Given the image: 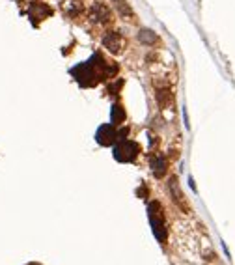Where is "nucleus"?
I'll list each match as a JSON object with an SVG mask.
<instances>
[{
  "mask_svg": "<svg viewBox=\"0 0 235 265\" xmlns=\"http://www.w3.org/2000/svg\"><path fill=\"white\" fill-rule=\"evenodd\" d=\"M86 13H88V19H90L93 24H99V26H108V24L114 23V13L110 6H106L105 2H101V0H95V2H91L90 8L86 9Z\"/></svg>",
  "mask_w": 235,
  "mask_h": 265,
  "instance_id": "obj_1",
  "label": "nucleus"
},
{
  "mask_svg": "<svg viewBox=\"0 0 235 265\" xmlns=\"http://www.w3.org/2000/svg\"><path fill=\"white\" fill-rule=\"evenodd\" d=\"M101 43H103V47L114 56L122 55L123 51H125V47H127L125 38L116 30H106L105 34H103V38H101Z\"/></svg>",
  "mask_w": 235,
  "mask_h": 265,
  "instance_id": "obj_2",
  "label": "nucleus"
},
{
  "mask_svg": "<svg viewBox=\"0 0 235 265\" xmlns=\"http://www.w3.org/2000/svg\"><path fill=\"white\" fill-rule=\"evenodd\" d=\"M140 153V146L133 140H122L116 148H114V157L122 163H131L135 161L137 155Z\"/></svg>",
  "mask_w": 235,
  "mask_h": 265,
  "instance_id": "obj_3",
  "label": "nucleus"
},
{
  "mask_svg": "<svg viewBox=\"0 0 235 265\" xmlns=\"http://www.w3.org/2000/svg\"><path fill=\"white\" fill-rule=\"evenodd\" d=\"M160 211V203L159 202H152L150 203V220H152L153 226V234L157 235L159 241H164L166 239V232H164V220H162V215Z\"/></svg>",
  "mask_w": 235,
  "mask_h": 265,
  "instance_id": "obj_4",
  "label": "nucleus"
},
{
  "mask_svg": "<svg viewBox=\"0 0 235 265\" xmlns=\"http://www.w3.org/2000/svg\"><path fill=\"white\" fill-rule=\"evenodd\" d=\"M62 11L69 17V19H77L86 13V6L82 0H64L62 2Z\"/></svg>",
  "mask_w": 235,
  "mask_h": 265,
  "instance_id": "obj_5",
  "label": "nucleus"
},
{
  "mask_svg": "<svg viewBox=\"0 0 235 265\" xmlns=\"http://www.w3.org/2000/svg\"><path fill=\"white\" fill-rule=\"evenodd\" d=\"M155 99H157L160 109H172L175 105L174 92H172L168 86H162V88H157V90H155Z\"/></svg>",
  "mask_w": 235,
  "mask_h": 265,
  "instance_id": "obj_6",
  "label": "nucleus"
},
{
  "mask_svg": "<svg viewBox=\"0 0 235 265\" xmlns=\"http://www.w3.org/2000/svg\"><path fill=\"white\" fill-rule=\"evenodd\" d=\"M168 191H170V195H172V200H174V202L177 203V205H179L183 211H189L187 200L183 198V193H181L179 183H177V180H175V178H170V181H168Z\"/></svg>",
  "mask_w": 235,
  "mask_h": 265,
  "instance_id": "obj_7",
  "label": "nucleus"
},
{
  "mask_svg": "<svg viewBox=\"0 0 235 265\" xmlns=\"http://www.w3.org/2000/svg\"><path fill=\"white\" fill-rule=\"evenodd\" d=\"M116 138H118V131L114 129L112 125H103V127H99V131H97V142L99 144H103V146H110Z\"/></svg>",
  "mask_w": 235,
  "mask_h": 265,
  "instance_id": "obj_8",
  "label": "nucleus"
},
{
  "mask_svg": "<svg viewBox=\"0 0 235 265\" xmlns=\"http://www.w3.org/2000/svg\"><path fill=\"white\" fill-rule=\"evenodd\" d=\"M168 170V161L164 159L162 155L159 157H153L152 159V172H153V176L157 178V180H162V176L166 174Z\"/></svg>",
  "mask_w": 235,
  "mask_h": 265,
  "instance_id": "obj_9",
  "label": "nucleus"
},
{
  "mask_svg": "<svg viewBox=\"0 0 235 265\" xmlns=\"http://www.w3.org/2000/svg\"><path fill=\"white\" fill-rule=\"evenodd\" d=\"M138 39H140V43H144V45H148V47H153V45H157V43L160 41L159 36H157L153 30H148V28L138 32Z\"/></svg>",
  "mask_w": 235,
  "mask_h": 265,
  "instance_id": "obj_10",
  "label": "nucleus"
},
{
  "mask_svg": "<svg viewBox=\"0 0 235 265\" xmlns=\"http://www.w3.org/2000/svg\"><path fill=\"white\" fill-rule=\"evenodd\" d=\"M123 120H125V110H123L122 105H114L112 107V122L114 124H123Z\"/></svg>",
  "mask_w": 235,
  "mask_h": 265,
  "instance_id": "obj_11",
  "label": "nucleus"
},
{
  "mask_svg": "<svg viewBox=\"0 0 235 265\" xmlns=\"http://www.w3.org/2000/svg\"><path fill=\"white\" fill-rule=\"evenodd\" d=\"M116 8H118V13H120L123 19H133V17H135V13L127 8V4H125L123 0H118V2H116Z\"/></svg>",
  "mask_w": 235,
  "mask_h": 265,
  "instance_id": "obj_12",
  "label": "nucleus"
},
{
  "mask_svg": "<svg viewBox=\"0 0 235 265\" xmlns=\"http://www.w3.org/2000/svg\"><path fill=\"white\" fill-rule=\"evenodd\" d=\"M28 265H39V264H28Z\"/></svg>",
  "mask_w": 235,
  "mask_h": 265,
  "instance_id": "obj_13",
  "label": "nucleus"
}]
</instances>
